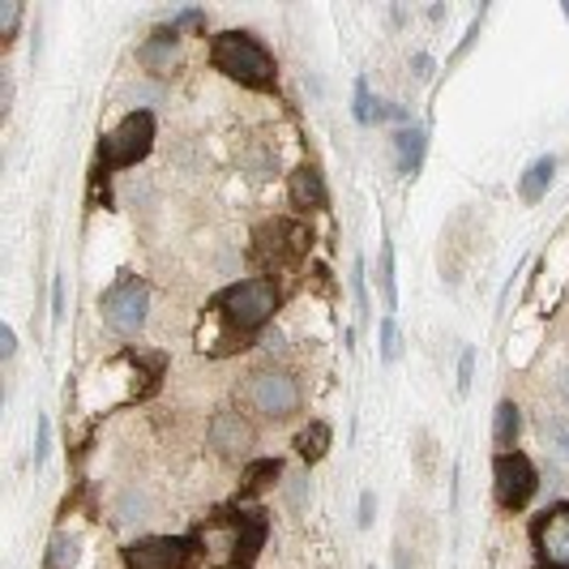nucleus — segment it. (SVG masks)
Wrapping results in <instances>:
<instances>
[{"label": "nucleus", "mask_w": 569, "mask_h": 569, "mask_svg": "<svg viewBox=\"0 0 569 569\" xmlns=\"http://www.w3.org/2000/svg\"><path fill=\"white\" fill-rule=\"evenodd\" d=\"M211 65L223 77L249 86V90H275V81H279V65H275L270 48L257 35H249V30H223V35H214Z\"/></svg>", "instance_id": "nucleus-2"}, {"label": "nucleus", "mask_w": 569, "mask_h": 569, "mask_svg": "<svg viewBox=\"0 0 569 569\" xmlns=\"http://www.w3.org/2000/svg\"><path fill=\"white\" fill-rule=\"evenodd\" d=\"M291 206L295 211H321L326 206V189H321V172L317 167H295L291 172Z\"/></svg>", "instance_id": "nucleus-12"}, {"label": "nucleus", "mask_w": 569, "mask_h": 569, "mask_svg": "<svg viewBox=\"0 0 569 569\" xmlns=\"http://www.w3.org/2000/svg\"><path fill=\"white\" fill-rule=\"evenodd\" d=\"M150 146H154V116L134 112L99 142V159H103V167H134L138 159L150 154Z\"/></svg>", "instance_id": "nucleus-5"}, {"label": "nucleus", "mask_w": 569, "mask_h": 569, "mask_svg": "<svg viewBox=\"0 0 569 569\" xmlns=\"http://www.w3.org/2000/svg\"><path fill=\"white\" fill-rule=\"evenodd\" d=\"M73 557H77V544H73L69 535H56V540H52V561H48V569H69Z\"/></svg>", "instance_id": "nucleus-20"}, {"label": "nucleus", "mask_w": 569, "mask_h": 569, "mask_svg": "<svg viewBox=\"0 0 569 569\" xmlns=\"http://www.w3.org/2000/svg\"><path fill=\"white\" fill-rule=\"evenodd\" d=\"M295 450H300L304 463L326 458V450H330V425H308L300 437H295Z\"/></svg>", "instance_id": "nucleus-16"}, {"label": "nucleus", "mask_w": 569, "mask_h": 569, "mask_svg": "<svg viewBox=\"0 0 569 569\" xmlns=\"http://www.w3.org/2000/svg\"><path fill=\"white\" fill-rule=\"evenodd\" d=\"M198 544L189 535H146L125 544V569H189Z\"/></svg>", "instance_id": "nucleus-6"}, {"label": "nucleus", "mask_w": 569, "mask_h": 569, "mask_svg": "<svg viewBox=\"0 0 569 569\" xmlns=\"http://www.w3.org/2000/svg\"><path fill=\"white\" fill-rule=\"evenodd\" d=\"M146 304H150V291L142 279H121L103 295V321L116 330V334H138L146 326Z\"/></svg>", "instance_id": "nucleus-8"}, {"label": "nucleus", "mask_w": 569, "mask_h": 569, "mask_svg": "<svg viewBox=\"0 0 569 569\" xmlns=\"http://www.w3.org/2000/svg\"><path fill=\"white\" fill-rule=\"evenodd\" d=\"M142 61L146 65H172L176 61V30H154V39L142 48Z\"/></svg>", "instance_id": "nucleus-18"}, {"label": "nucleus", "mask_w": 569, "mask_h": 569, "mask_svg": "<svg viewBox=\"0 0 569 569\" xmlns=\"http://www.w3.org/2000/svg\"><path fill=\"white\" fill-rule=\"evenodd\" d=\"M176 22H180V26H202V22H206V17H202V13H198V9H189V13H180V17H176Z\"/></svg>", "instance_id": "nucleus-27"}, {"label": "nucleus", "mask_w": 569, "mask_h": 569, "mask_svg": "<svg viewBox=\"0 0 569 569\" xmlns=\"http://www.w3.org/2000/svg\"><path fill=\"white\" fill-rule=\"evenodd\" d=\"M566 17H569V4H566Z\"/></svg>", "instance_id": "nucleus-31"}, {"label": "nucleus", "mask_w": 569, "mask_h": 569, "mask_svg": "<svg viewBox=\"0 0 569 569\" xmlns=\"http://www.w3.org/2000/svg\"><path fill=\"white\" fill-rule=\"evenodd\" d=\"M214 308L227 317L231 330L253 334V330H262V326L275 317V308H279V287H275V279H244V283L227 287V291L214 300Z\"/></svg>", "instance_id": "nucleus-3"}, {"label": "nucleus", "mask_w": 569, "mask_h": 569, "mask_svg": "<svg viewBox=\"0 0 569 569\" xmlns=\"http://www.w3.org/2000/svg\"><path fill=\"white\" fill-rule=\"evenodd\" d=\"M266 514L253 509V505H227V509H214L198 522L193 531V544L198 553L218 569H249L257 561L262 544H266Z\"/></svg>", "instance_id": "nucleus-1"}, {"label": "nucleus", "mask_w": 569, "mask_h": 569, "mask_svg": "<svg viewBox=\"0 0 569 569\" xmlns=\"http://www.w3.org/2000/svg\"><path fill=\"white\" fill-rule=\"evenodd\" d=\"M377 283H381L385 308H394V304H399V291H394V249H390V244L381 249V275H377Z\"/></svg>", "instance_id": "nucleus-19"}, {"label": "nucleus", "mask_w": 569, "mask_h": 569, "mask_svg": "<svg viewBox=\"0 0 569 569\" xmlns=\"http://www.w3.org/2000/svg\"><path fill=\"white\" fill-rule=\"evenodd\" d=\"M0 356H13V330L9 326L0 330Z\"/></svg>", "instance_id": "nucleus-28"}, {"label": "nucleus", "mask_w": 569, "mask_h": 569, "mask_svg": "<svg viewBox=\"0 0 569 569\" xmlns=\"http://www.w3.org/2000/svg\"><path fill=\"white\" fill-rule=\"evenodd\" d=\"M244 403L270 420H287L300 412V385L295 377L283 368H257L249 381H244Z\"/></svg>", "instance_id": "nucleus-4"}, {"label": "nucleus", "mask_w": 569, "mask_h": 569, "mask_svg": "<svg viewBox=\"0 0 569 569\" xmlns=\"http://www.w3.org/2000/svg\"><path fill=\"white\" fill-rule=\"evenodd\" d=\"M372 522V493H364V514H359V527Z\"/></svg>", "instance_id": "nucleus-29"}, {"label": "nucleus", "mask_w": 569, "mask_h": 569, "mask_svg": "<svg viewBox=\"0 0 569 569\" xmlns=\"http://www.w3.org/2000/svg\"><path fill=\"white\" fill-rule=\"evenodd\" d=\"M52 313H56V317L65 313V283H61V279H56V291H52Z\"/></svg>", "instance_id": "nucleus-26"}, {"label": "nucleus", "mask_w": 569, "mask_h": 569, "mask_svg": "<svg viewBox=\"0 0 569 569\" xmlns=\"http://www.w3.org/2000/svg\"><path fill=\"white\" fill-rule=\"evenodd\" d=\"M420 159H425V129H403L399 134V172L416 176Z\"/></svg>", "instance_id": "nucleus-15"}, {"label": "nucleus", "mask_w": 569, "mask_h": 569, "mask_svg": "<svg viewBox=\"0 0 569 569\" xmlns=\"http://www.w3.org/2000/svg\"><path fill=\"white\" fill-rule=\"evenodd\" d=\"M535 557L548 569H569V505H553L531 522Z\"/></svg>", "instance_id": "nucleus-10"}, {"label": "nucleus", "mask_w": 569, "mask_h": 569, "mask_svg": "<svg viewBox=\"0 0 569 569\" xmlns=\"http://www.w3.org/2000/svg\"><path fill=\"white\" fill-rule=\"evenodd\" d=\"M279 476H283V463H279V458H262V463H249V471H244V484H240V493H244V497H253V493L270 489V484H275Z\"/></svg>", "instance_id": "nucleus-14"}, {"label": "nucleus", "mask_w": 569, "mask_h": 569, "mask_svg": "<svg viewBox=\"0 0 569 569\" xmlns=\"http://www.w3.org/2000/svg\"><path fill=\"white\" fill-rule=\"evenodd\" d=\"M17 17H22V4L17 0H0V30H4V39L17 35Z\"/></svg>", "instance_id": "nucleus-22"}, {"label": "nucleus", "mask_w": 569, "mask_h": 569, "mask_svg": "<svg viewBox=\"0 0 569 569\" xmlns=\"http://www.w3.org/2000/svg\"><path fill=\"white\" fill-rule=\"evenodd\" d=\"M535 467L527 454H497V467H493V493H497L501 509H522L527 501L535 497Z\"/></svg>", "instance_id": "nucleus-9"}, {"label": "nucleus", "mask_w": 569, "mask_h": 569, "mask_svg": "<svg viewBox=\"0 0 569 569\" xmlns=\"http://www.w3.org/2000/svg\"><path fill=\"white\" fill-rule=\"evenodd\" d=\"M557 385H561V394H566V403H569V368H561V377H557Z\"/></svg>", "instance_id": "nucleus-30"}, {"label": "nucleus", "mask_w": 569, "mask_h": 569, "mask_svg": "<svg viewBox=\"0 0 569 569\" xmlns=\"http://www.w3.org/2000/svg\"><path fill=\"white\" fill-rule=\"evenodd\" d=\"M493 441H497L501 454H509L514 450V441H518V407L505 399L497 407V420H493Z\"/></svg>", "instance_id": "nucleus-17"}, {"label": "nucleus", "mask_w": 569, "mask_h": 569, "mask_svg": "<svg viewBox=\"0 0 569 569\" xmlns=\"http://www.w3.org/2000/svg\"><path fill=\"white\" fill-rule=\"evenodd\" d=\"M304 249H308V231L300 223H287V218L262 223L257 236H253V257L262 266H291V262H300Z\"/></svg>", "instance_id": "nucleus-7"}, {"label": "nucleus", "mask_w": 569, "mask_h": 569, "mask_svg": "<svg viewBox=\"0 0 569 569\" xmlns=\"http://www.w3.org/2000/svg\"><path fill=\"white\" fill-rule=\"evenodd\" d=\"M381 356L399 359V330H394V321H390V317L381 321Z\"/></svg>", "instance_id": "nucleus-23"}, {"label": "nucleus", "mask_w": 569, "mask_h": 569, "mask_svg": "<svg viewBox=\"0 0 569 569\" xmlns=\"http://www.w3.org/2000/svg\"><path fill=\"white\" fill-rule=\"evenodd\" d=\"M48 458V420H39V445H35V463Z\"/></svg>", "instance_id": "nucleus-24"}, {"label": "nucleus", "mask_w": 569, "mask_h": 569, "mask_svg": "<svg viewBox=\"0 0 569 569\" xmlns=\"http://www.w3.org/2000/svg\"><path fill=\"white\" fill-rule=\"evenodd\" d=\"M253 425L240 416V412H214L211 420V445L218 458H227V463H244L249 454H253Z\"/></svg>", "instance_id": "nucleus-11"}, {"label": "nucleus", "mask_w": 569, "mask_h": 569, "mask_svg": "<svg viewBox=\"0 0 569 569\" xmlns=\"http://www.w3.org/2000/svg\"><path fill=\"white\" fill-rule=\"evenodd\" d=\"M553 172H557V163H553V159H535V163L527 167L522 185H518L522 202H540V198L548 193V185H553Z\"/></svg>", "instance_id": "nucleus-13"}, {"label": "nucleus", "mask_w": 569, "mask_h": 569, "mask_svg": "<svg viewBox=\"0 0 569 569\" xmlns=\"http://www.w3.org/2000/svg\"><path fill=\"white\" fill-rule=\"evenodd\" d=\"M544 437H548V445H553L561 458H569V420H548V425H544Z\"/></svg>", "instance_id": "nucleus-21"}, {"label": "nucleus", "mask_w": 569, "mask_h": 569, "mask_svg": "<svg viewBox=\"0 0 569 569\" xmlns=\"http://www.w3.org/2000/svg\"><path fill=\"white\" fill-rule=\"evenodd\" d=\"M471 364H476V356L467 352V356H463V377H458V390H463V394L471 390Z\"/></svg>", "instance_id": "nucleus-25"}]
</instances>
